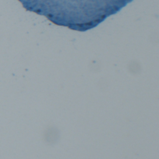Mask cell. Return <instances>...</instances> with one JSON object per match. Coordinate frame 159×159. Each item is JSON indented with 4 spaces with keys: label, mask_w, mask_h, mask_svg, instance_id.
Here are the masks:
<instances>
[{
    "label": "cell",
    "mask_w": 159,
    "mask_h": 159,
    "mask_svg": "<svg viewBox=\"0 0 159 159\" xmlns=\"http://www.w3.org/2000/svg\"><path fill=\"white\" fill-rule=\"evenodd\" d=\"M23 8L54 24L86 31L117 13L132 0H18Z\"/></svg>",
    "instance_id": "1"
}]
</instances>
